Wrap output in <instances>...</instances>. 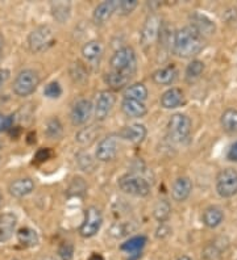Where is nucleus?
I'll return each mask as SVG.
<instances>
[{
	"label": "nucleus",
	"mask_w": 237,
	"mask_h": 260,
	"mask_svg": "<svg viewBox=\"0 0 237 260\" xmlns=\"http://www.w3.org/2000/svg\"><path fill=\"white\" fill-rule=\"evenodd\" d=\"M173 54L179 58H194L204 48V38L191 26H185L174 33Z\"/></svg>",
	"instance_id": "1"
},
{
	"label": "nucleus",
	"mask_w": 237,
	"mask_h": 260,
	"mask_svg": "<svg viewBox=\"0 0 237 260\" xmlns=\"http://www.w3.org/2000/svg\"><path fill=\"white\" fill-rule=\"evenodd\" d=\"M110 63L112 71L132 78L133 74L136 73L137 67L136 53L129 46H124V48L115 51V54L111 58Z\"/></svg>",
	"instance_id": "2"
},
{
	"label": "nucleus",
	"mask_w": 237,
	"mask_h": 260,
	"mask_svg": "<svg viewBox=\"0 0 237 260\" xmlns=\"http://www.w3.org/2000/svg\"><path fill=\"white\" fill-rule=\"evenodd\" d=\"M40 84V76L33 70H22L16 76L13 82V92L20 98H27L37 89Z\"/></svg>",
	"instance_id": "3"
},
{
	"label": "nucleus",
	"mask_w": 237,
	"mask_h": 260,
	"mask_svg": "<svg viewBox=\"0 0 237 260\" xmlns=\"http://www.w3.org/2000/svg\"><path fill=\"white\" fill-rule=\"evenodd\" d=\"M54 44V32L49 25H41L31 32L28 45L32 53H41Z\"/></svg>",
	"instance_id": "4"
},
{
	"label": "nucleus",
	"mask_w": 237,
	"mask_h": 260,
	"mask_svg": "<svg viewBox=\"0 0 237 260\" xmlns=\"http://www.w3.org/2000/svg\"><path fill=\"white\" fill-rule=\"evenodd\" d=\"M119 187L123 192L132 196L145 197L150 193V185L141 176L135 174H126L119 179Z\"/></svg>",
	"instance_id": "5"
},
{
	"label": "nucleus",
	"mask_w": 237,
	"mask_h": 260,
	"mask_svg": "<svg viewBox=\"0 0 237 260\" xmlns=\"http://www.w3.org/2000/svg\"><path fill=\"white\" fill-rule=\"evenodd\" d=\"M168 132L171 140L183 142L191 133V120L186 114H173L168 122Z\"/></svg>",
	"instance_id": "6"
},
{
	"label": "nucleus",
	"mask_w": 237,
	"mask_h": 260,
	"mask_svg": "<svg viewBox=\"0 0 237 260\" xmlns=\"http://www.w3.org/2000/svg\"><path fill=\"white\" fill-rule=\"evenodd\" d=\"M216 190L223 199H229L237 193V171L233 168H225L219 172L216 178Z\"/></svg>",
	"instance_id": "7"
},
{
	"label": "nucleus",
	"mask_w": 237,
	"mask_h": 260,
	"mask_svg": "<svg viewBox=\"0 0 237 260\" xmlns=\"http://www.w3.org/2000/svg\"><path fill=\"white\" fill-rule=\"evenodd\" d=\"M101 222H103V218H101L100 210L96 206H90L86 209L85 221L79 229V234L82 235L83 238H91L99 232Z\"/></svg>",
	"instance_id": "8"
},
{
	"label": "nucleus",
	"mask_w": 237,
	"mask_h": 260,
	"mask_svg": "<svg viewBox=\"0 0 237 260\" xmlns=\"http://www.w3.org/2000/svg\"><path fill=\"white\" fill-rule=\"evenodd\" d=\"M116 98L112 91H101L96 98V103H95V116L96 120L103 121L108 117L110 112L114 108Z\"/></svg>",
	"instance_id": "9"
},
{
	"label": "nucleus",
	"mask_w": 237,
	"mask_h": 260,
	"mask_svg": "<svg viewBox=\"0 0 237 260\" xmlns=\"http://www.w3.org/2000/svg\"><path fill=\"white\" fill-rule=\"evenodd\" d=\"M190 26L195 30L198 35L202 36L203 38L209 37L215 33L216 26L214 24L212 20H209L205 15H202V13H193L190 16Z\"/></svg>",
	"instance_id": "10"
},
{
	"label": "nucleus",
	"mask_w": 237,
	"mask_h": 260,
	"mask_svg": "<svg viewBox=\"0 0 237 260\" xmlns=\"http://www.w3.org/2000/svg\"><path fill=\"white\" fill-rule=\"evenodd\" d=\"M161 19L157 15H150L145 20V24L141 30V42L142 45H150L155 41L160 36L161 30Z\"/></svg>",
	"instance_id": "11"
},
{
	"label": "nucleus",
	"mask_w": 237,
	"mask_h": 260,
	"mask_svg": "<svg viewBox=\"0 0 237 260\" xmlns=\"http://www.w3.org/2000/svg\"><path fill=\"white\" fill-rule=\"evenodd\" d=\"M117 151H119V143H117L116 138L115 137H107V138H103L99 142L95 155L100 162H110L116 156Z\"/></svg>",
	"instance_id": "12"
},
{
	"label": "nucleus",
	"mask_w": 237,
	"mask_h": 260,
	"mask_svg": "<svg viewBox=\"0 0 237 260\" xmlns=\"http://www.w3.org/2000/svg\"><path fill=\"white\" fill-rule=\"evenodd\" d=\"M92 111H94V105L90 100L83 99L79 100L75 105H74L73 111H71V121L74 125H83L86 124L89 118L91 117Z\"/></svg>",
	"instance_id": "13"
},
{
	"label": "nucleus",
	"mask_w": 237,
	"mask_h": 260,
	"mask_svg": "<svg viewBox=\"0 0 237 260\" xmlns=\"http://www.w3.org/2000/svg\"><path fill=\"white\" fill-rule=\"evenodd\" d=\"M193 190V183L186 176H180V178L175 179L171 187V196L178 203H183L191 194Z\"/></svg>",
	"instance_id": "14"
},
{
	"label": "nucleus",
	"mask_w": 237,
	"mask_h": 260,
	"mask_svg": "<svg viewBox=\"0 0 237 260\" xmlns=\"http://www.w3.org/2000/svg\"><path fill=\"white\" fill-rule=\"evenodd\" d=\"M117 7V0H110V2H103V3L98 4L96 8L94 10V15H92V19H94L95 24H104L106 21L111 19V16L116 12Z\"/></svg>",
	"instance_id": "15"
},
{
	"label": "nucleus",
	"mask_w": 237,
	"mask_h": 260,
	"mask_svg": "<svg viewBox=\"0 0 237 260\" xmlns=\"http://www.w3.org/2000/svg\"><path fill=\"white\" fill-rule=\"evenodd\" d=\"M16 223H17V217L13 213L0 214V243H4L12 238Z\"/></svg>",
	"instance_id": "16"
},
{
	"label": "nucleus",
	"mask_w": 237,
	"mask_h": 260,
	"mask_svg": "<svg viewBox=\"0 0 237 260\" xmlns=\"http://www.w3.org/2000/svg\"><path fill=\"white\" fill-rule=\"evenodd\" d=\"M185 95L182 92V89L173 87L169 88L168 91H165L161 96V105L165 109H174L178 108L179 105L183 104Z\"/></svg>",
	"instance_id": "17"
},
{
	"label": "nucleus",
	"mask_w": 237,
	"mask_h": 260,
	"mask_svg": "<svg viewBox=\"0 0 237 260\" xmlns=\"http://www.w3.org/2000/svg\"><path fill=\"white\" fill-rule=\"evenodd\" d=\"M35 189V183L33 180L29 178H21V179H16L8 187V190L10 193L12 194L13 197H17V199H21L24 196H28L29 193H32Z\"/></svg>",
	"instance_id": "18"
},
{
	"label": "nucleus",
	"mask_w": 237,
	"mask_h": 260,
	"mask_svg": "<svg viewBox=\"0 0 237 260\" xmlns=\"http://www.w3.org/2000/svg\"><path fill=\"white\" fill-rule=\"evenodd\" d=\"M178 78V71L175 69V66L170 64V66L162 67L160 70L154 71L152 75V79L155 84H160V86H170L175 82V79Z\"/></svg>",
	"instance_id": "19"
},
{
	"label": "nucleus",
	"mask_w": 237,
	"mask_h": 260,
	"mask_svg": "<svg viewBox=\"0 0 237 260\" xmlns=\"http://www.w3.org/2000/svg\"><path fill=\"white\" fill-rule=\"evenodd\" d=\"M119 137H121L123 140L129 141L133 143H139L144 141L146 137V127L144 125L135 124L129 125V126H124L123 129L119 132Z\"/></svg>",
	"instance_id": "20"
},
{
	"label": "nucleus",
	"mask_w": 237,
	"mask_h": 260,
	"mask_svg": "<svg viewBox=\"0 0 237 260\" xmlns=\"http://www.w3.org/2000/svg\"><path fill=\"white\" fill-rule=\"evenodd\" d=\"M121 111L124 112L125 116L130 118H140L144 117L146 114V107L144 103L136 102V100H129L124 99L121 103Z\"/></svg>",
	"instance_id": "21"
},
{
	"label": "nucleus",
	"mask_w": 237,
	"mask_h": 260,
	"mask_svg": "<svg viewBox=\"0 0 237 260\" xmlns=\"http://www.w3.org/2000/svg\"><path fill=\"white\" fill-rule=\"evenodd\" d=\"M203 223H204L207 228L209 229H215L223 222L224 219V213L220 208L218 206H209L207 209L203 212Z\"/></svg>",
	"instance_id": "22"
},
{
	"label": "nucleus",
	"mask_w": 237,
	"mask_h": 260,
	"mask_svg": "<svg viewBox=\"0 0 237 260\" xmlns=\"http://www.w3.org/2000/svg\"><path fill=\"white\" fill-rule=\"evenodd\" d=\"M148 98V89L142 83H135L130 84L124 91V99H129V100H136V102L144 103Z\"/></svg>",
	"instance_id": "23"
},
{
	"label": "nucleus",
	"mask_w": 237,
	"mask_h": 260,
	"mask_svg": "<svg viewBox=\"0 0 237 260\" xmlns=\"http://www.w3.org/2000/svg\"><path fill=\"white\" fill-rule=\"evenodd\" d=\"M221 126L228 134H237V109L229 108L221 114Z\"/></svg>",
	"instance_id": "24"
},
{
	"label": "nucleus",
	"mask_w": 237,
	"mask_h": 260,
	"mask_svg": "<svg viewBox=\"0 0 237 260\" xmlns=\"http://www.w3.org/2000/svg\"><path fill=\"white\" fill-rule=\"evenodd\" d=\"M17 241L22 247H35L38 243V235L33 229L21 228L17 232Z\"/></svg>",
	"instance_id": "25"
},
{
	"label": "nucleus",
	"mask_w": 237,
	"mask_h": 260,
	"mask_svg": "<svg viewBox=\"0 0 237 260\" xmlns=\"http://www.w3.org/2000/svg\"><path fill=\"white\" fill-rule=\"evenodd\" d=\"M103 53V45L99 41H89L83 45L82 55L87 60H96Z\"/></svg>",
	"instance_id": "26"
},
{
	"label": "nucleus",
	"mask_w": 237,
	"mask_h": 260,
	"mask_svg": "<svg viewBox=\"0 0 237 260\" xmlns=\"http://www.w3.org/2000/svg\"><path fill=\"white\" fill-rule=\"evenodd\" d=\"M203 71H204V63H203L202 60L194 59L193 62L187 66L186 73H185V78H186V80L189 83H194L202 76Z\"/></svg>",
	"instance_id": "27"
},
{
	"label": "nucleus",
	"mask_w": 237,
	"mask_h": 260,
	"mask_svg": "<svg viewBox=\"0 0 237 260\" xmlns=\"http://www.w3.org/2000/svg\"><path fill=\"white\" fill-rule=\"evenodd\" d=\"M62 133V124H61V121L58 118L53 117L46 121V124H45V134H46L49 140H58V138H61Z\"/></svg>",
	"instance_id": "28"
},
{
	"label": "nucleus",
	"mask_w": 237,
	"mask_h": 260,
	"mask_svg": "<svg viewBox=\"0 0 237 260\" xmlns=\"http://www.w3.org/2000/svg\"><path fill=\"white\" fill-rule=\"evenodd\" d=\"M129 79V76L115 73V71H111V73H108L107 75H106V83H107L108 86L112 89H121L124 86L128 84Z\"/></svg>",
	"instance_id": "29"
},
{
	"label": "nucleus",
	"mask_w": 237,
	"mask_h": 260,
	"mask_svg": "<svg viewBox=\"0 0 237 260\" xmlns=\"http://www.w3.org/2000/svg\"><path fill=\"white\" fill-rule=\"evenodd\" d=\"M98 132L99 130L96 129V126H95V125H91V126L83 127L82 130H79L75 138L81 145H83V146H89V145H91L95 141V137H96Z\"/></svg>",
	"instance_id": "30"
},
{
	"label": "nucleus",
	"mask_w": 237,
	"mask_h": 260,
	"mask_svg": "<svg viewBox=\"0 0 237 260\" xmlns=\"http://www.w3.org/2000/svg\"><path fill=\"white\" fill-rule=\"evenodd\" d=\"M146 237L144 235H139V237H133L130 238L129 241H126L125 243H123L120 246V248L123 251H126V252H129V254H135V252H139L144 246L146 244Z\"/></svg>",
	"instance_id": "31"
},
{
	"label": "nucleus",
	"mask_w": 237,
	"mask_h": 260,
	"mask_svg": "<svg viewBox=\"0 0 237 260\" xmlns=\"http://www.w3.org/2000/svg\"><path fill=\"white\" fill-rule=\"evenodd\" d=\"M171 213V206L169 204V201L166 200H160L154 206V210H153V214H154V218L157 219L158 222H165L168 221L169 217H170Z\"/></svg>",
	"instance_id": "32"
},
{
	"label": "nucleus",
	"mask_w": 237,
	"mask_h": 260,
	"mask_svg": "<svg viewBox=\"0 0 237 260\" xmlns=\"http://www.w3.org/2000/svg\"><path fill=\"white\" fill-rule=\"evenodd\" d=\"M70 4L69 3H54L51 4V12L54 19L60 22H65L70 16Z\"/></svg>",
	"instance_id": "33"
},
{
	"label": "nucleus",
	"mask_w": 237,
	"mask_h": 260,
	"mask_svg": "<svg viewBox=\"0 0 237 260\" xmlns=\"http://www.w3.org/2000/svg\"><path fill=\"white\" fill-rule=\"evenodd\" d=\"M137 0H120L117 2L116 12L120 15H129L136 10Z\"/></svg>",
	"instance_id": "34"
},
{
	"label": "nucleus",
	"mask_w": 237,
	"mask_h": 260,
	"mask_svg": "<svg viewBox=\"0 0 237 260\" xmlns=\"http://www.w3.org/2000/svg\"><path fill=\"white\" fill-rule=\"evenodd\" d=\"M61 93H62V88H61V86L58 84L57 82L49 83V84H47L44 89V95L47 96V98H50V99L60 98Z\"/></svg>",
	"instance_id": "35"
},
{
	"label": "nucleus",
	"mask_w": 237,
	"mask_h": 260,
	"mask_svg": "<svg viewBox=\"0 0 237 260\" xmlns=\"http://www.w3.org/2000/svg\"><path fill=\"white\" fill-rule=\"evenodd\" d=\"M203 255L207 260H218L221 255V251L218 248V244H209L205 247Z\"/></svg>",
	"instance_id": "36"
},
{
	"label": "nucleus",
	"mask_w": 237,
	"mask_h": 260,
	"mask_svg": "<svg viewBox=\"0 0 237 260\" xmlns=\"http://www.w3.org/2000/svg\"><path fill=\"white\" fill-rule=\"evenodd\" d=\"M58 254H60L61 259L62 260H71V257H73V254H74L73 244H70V243L61 244L60 250H58Z\"/></svg>",
	"instance_id": "37"
},
{
	"label": "nucleus",
	"mask_w": 237,
	"mask_h": 260,
	"mask_svg": "<svg viewBox=\"0 0 237 260\" xmlns=\"http://www.w3.org/2000/svg\"><path fill=\"white\" fill-rule=\"evenodd\" d=\"M53 155V152L50 151V149H40L37 152H36L35 155V162L37 163H44L46 160L51 158Z\"/></svg>",
	"instance_id": "38"
},
{
	"label": "nucleus",
	"mask_w": 237,
	"mask_h": 260,
	"mask_svg": "<svg viewBox=\"0 0 237 260\" xmlns=\"http://www.w3.org/2000/svg\"><path fill=\"white\" fill-rule=\"evenodd\" d=\"M8 79H10V70H7V69H0V89L3 88V86L6 84Z\"/></svg>",
	"instance_id": "39"
},
{
	"label": "nucleus",
	"mask_w": 237,
	"mask_h": 260,
	"mask_svg": "<svg viewBox=\"0 0 237 260\" xmlns=\"http://www.w3.org/2000/svg\"><path fill=\"white\" fill-rule=\"evenodd\" d=\"M228 159L231 160V162H237V141L233 143L228 151Z\"/></svg>",
	"instance_id": "40"
},
{
	"label": "nucleus",
	"mask_w": 237,
	"mask_h": 260,
	"mask_svg": "<svg viewBox=\"0 0 237 260\" xmlns=\"http://www.w3.org/2000/svg\"><path fill=\"white\" fill-rule=\"evenodd\" d=\"M4 121H6V116H4V114L2 113V112H0V132H3Z\"/></svg>",
	"instance_id": "41"
},
{
	"label": "nucleus",
	"mask_w": 237,
	"mask_h": 260,
	"mask_svg": "<svg viewBox=\"0 0 237 260\" xmlns=\"http://www.w3.org/2000/svg\"><path fill=\"white\" fill-rule=\"evenodd\" d=\"M89 260H104V257L101 256L100 254H92L91 256L89 257Z\"/></svg>",
	"instance_id": "42"
},
{
	"label": "nucleus",
	"mask_w": 237,
	"mask_h": 260,
	"mask_svg": "<svg viewBox=\"0 0 237 260\" xmlns=\"http://www.w3.org/2000/svg\"><path fill=\"white\" fill-rule=\"evenodd\" d=\"M177 260H193L190 256H187V255H183V256H179Z\"/></svg>",
	"instance_id": "43"
},
{
	"label": "nucleus",
	"mask_w": 237,
	"mask_h": 260,
	"mask_svg": "<svg viewBox=\"0 0 237 260\" xmlns=\"http://www.w3.org/2000/svg\"><path fill=\"white\" fill-rule=\"evenodd\" d=\"M2 201H3V197H2V194H0V205H2Z\"/></svg>",
	"instance_id": "44"
}]
</instances>
